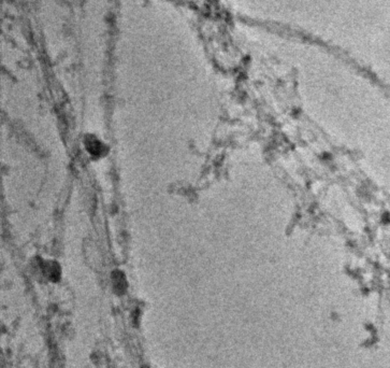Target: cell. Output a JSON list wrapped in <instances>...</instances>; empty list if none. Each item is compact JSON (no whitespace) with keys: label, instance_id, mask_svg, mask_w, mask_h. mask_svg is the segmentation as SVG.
I'll return each instance as SVG.
<instances>
[{"label":"cell","instance_id":"obj_1","mask_svg":"<svg viewBox=\"0 0 390 368\" xmlns=\"http://www.w3.org/2000/svg\"><path fill=\"white\" fill-rule=\"evenodd\" d=\"M85 145L88 152L94 156H98L99 158V156L106 152L105 145L95 136H87V138L85 139Z\"/></svg>","mask_w":390,"mask_h":368}]
</instances>
